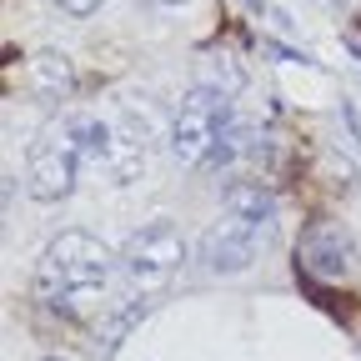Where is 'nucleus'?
I'll use <instances>...</instances> for the list:
<instances>
[{"label": "nucleus", "instance_id": "1", "mask_svg": "<svg viewBox=\"0 0 361 361\" xmlns=\"http://www.w3.org/2000/svg\"><path fill=\"white\" fill-rule=\"evenodd\" d=\"M281 226V201L276 191H266L261 180H241V186L226 191L216 221L206 226V236L196 246L201 271L206 276H241L261 261V251L276 241Z\"/></svg>", "mask_w": 361, "mask_h": 361}, {"label": "nucleus", "instance_id": "2", "mask_svg": "<svg viewBox=\"0 0 361 361\" xmlns=\"http://www.w3.org/2000/svg\"><path fill=\"white\" fill-rule=\"evenodd\" d=\"M116 276H121V256L111 246H101L85 231H61L40 251L35 291H40L45 306H56L66 316H90L111 301Z\"/></svg>", "mask_w": 361, "mask_h": 361}, {"label": "nucleus", "instance_id": "3", "mask_svg": "<svg viewBox=\"0 0 361 361\" xmlns=\"http://www.w3.org/2000/svg\"><path fill=\"white\" fill-rule=\"evenodd\" d=\"M236 126V106H231V90L226 85H191L186 96H180L171 126H166V146L180 166H191V171H206L221 151V141L231 135Z\"/></svg>", "mask_w": 361, "mask_h": 361}, {"label": "nucleus", "instance_id": "4", "mask_svg": "<svg viewBox=\"0 0 361 361\" xmlns=\"http://www.w3.org/2000/svg\"><path fill=\"white\" fill-rule=\"evenodd\" d=\"M180 266H186V236H180L176 221H166V216L146 221L141 231H130V241L121 246V276L141 296L166 291L180 276Z\"/></svg>", "mask_w": 361, "mask_h": 361}, {"label": "nucleus", "instance_id": "5", "mask_svg": "<svg viewBox=\"0 0 361 361\" xmlns=\"http://www.w3.org/2000/svg\"><path fill=\"white\" fill-rule=\"evenodd\" d=\"M85 171V156L75 146V135L66 130V121H51L35 141H30V156H25V191L35 201H66L75 191V180Z\"/></svg>", "mask_w": 361, "mask_h": 361}, {"label": "nucleus", "instance_id": "6", "mask_svg": "<svg viewBox=\"0 0 361 361\" xmlns=\"http://www.w3.org/2000/svg\"><path fill=\"white\" fill-rule=\"evenodd\" d=\"M356 266V241L341 221H311L296 241V271L311 281H346Z\"/></svg>", "mask_w": 361, "mask_h": 361}, {"label": "nucleus", "instance_id": "7", "mask_svg": "<svg viewBox=\"0 0 361 361\" xmlns=\"http://www.w3.org/2000/svg\"><path fill=\"white\" fill-rule=\"evenodd\" d=\"M30 85H35V96L45 101H71V90H75V71L61 51H40L30 61Z\"/></svg>", "mask_w": 361, "mask_h": 361}, {"label": "nucleus", "instance_id": "8", "mask_svg": "<svg viewBox=\"0 0 361 361\" xmlns=\"http://www.w3.org/2000/svg\"><path fill=\"white\" fill-rule=\"evenodd\" d=\"M56 6H61L66 16H75V20H85V16H96V11H101V0H56Z\"/></svg>", "mask_w": 361, "mask_h": 361}, {"label": "nucleus", "instance_id": "9", "mask_svg": "<svg viewBox=\"0 0 361 361\" xmlns=\"http://www.w3.org/2000/svg\"><path fill=\"white\" fill-rule=\"evenodd\" d=\"M151 6H161V11H176V6H186V0H151Z\"/></svg>", "mask_w": 361, "mask_h": 361}, {"label": "nucleus", "instance_id": "10", "mask_svg": "<svg viewBox=\"0 0 361 361\" xmlns=\"http://www.w3.org/2000/svg\"><path fill=\"white\" fill-rule=\"evenodd\" d=\"M336 6H351V11H361V0H336Z\"/></svg>", "mask_w": 361, "mask_h": 361}, {"label": "nucleus", "instance_id": "11", "mask_svg": "<svg viewBox=\"0 0 361 361\" xmlns=\"http://www.w3.org/2000/svg\"><path fill=\"white\" fill-rule=\"evenodd\" d=\"M246 6H256V11H261V0H246Z\"/></svg>", "mask_w": 361, "mask_h": 361}, {"label": "nucleus", "instance_id": "12", "mask_svg": "<svg viewBox=\"0 0 361 361\" xmlns=\"http://www.w3.org/2000/svg\"><path fill=\"white\" fill-rule=\"evenodd\" d=\"M51 361H56V356H51Z\"/></svg>", "mask_w": 361, "mask_h": 361}]
</instances>
